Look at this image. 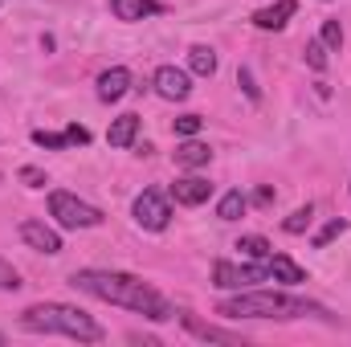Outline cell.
I'll return each instance as SVG.
<instances>
[{
	"instance_id": "cell-31",
	"label": "cell",
	"mask_w": 351,
	"mask_h": 347,
	"mask_svg": "<svg viewBox=\"0 0 351 347\" xmlns=\"http://www.w3.org/2000/svg\"><path fill=\"white\" fill-rule=\"evenodd\" d=\"M0 344H4V335H0Z\"/></svg>"
},
{
	"instance_id": "cell-18",
	"label": "cell",
	"mask_w": 351,
	"mask_h": 347,
	"mask_svg": "<svg viewBox=\"0 0 351 347\" xmlns=\"http://www.w3.org/2000/svg\"><path fill=\"white\" fill-rule=\"evenodd\" d=\"M245 208H250V200L233 188V192H225L221 196V204H217V217L221 221H237V217H245Z\"/></svg>"
},
{
	"instance_id": "cell-24",
	"label": "cell",
	"mask_w": 351,
	"mask_h": 347,
	"mask_svg": "<svg viewBox=\"0 0 351 347\" xmlns=\"http://www.w3.org/2000/svg\"><path fill=\"white\" fill-rule=\"evenodd\" d=\"M33 143H37V147H49V152H62V147H70L66 131H62V135H53V131H33Z\"/></svg>"
},
{
	"instance_id": "cell-13",
	"label": "cell",
	"mask_w": 351,
	"mask_h": 347,
	"mask_svg": "<svg viewBox=\"0 0 351 347\" xmlns=\"http://www.w3.org/2000/svg\"><path fill=\"white\" fill-rule=\"evenodd\" d=\"M294 12H298V0H278V4L254 12V25H258V29H286V21H290Z\"/></svg>"
},
{
	"instance_id": "cell-21",
	"label": "cell",
	"mask_w": 351,
	"mask_h": 347,
	"mask_svg": "<svg viewBox=\"0 0 351 347\" xmlns=\"http://www.w3.org/2000/svg\"><path fill=\"white\" fill-rule=\"evenodd\" d=\"M343 229H348V221H343V217H335V221H327V225H323V229L315 233V250H323V246H331V241H335V237H339Z\"/></svg>"
},
{
	"instance_id": "cell-11",
	"label": "cell",
	"mask_w": 351,
	"mask_h": 347,
	"mask_svg": "<svg viewBox=\"0 0 351 347\" xmlns=\"http://www.w3.org/2000/svg\"><path fill=\"white\" fill-rule=\"evenodd\" d=\"M265 270H269V282H282V286L306 282V270H302L298 261H290L286 254H269V258H265Z\"/></svg>"
},
{
	"instance_id": "cell-30",
	"label": "cell",
	"mask_w": 351,
	"mask_h": 347,
	"mask_svg": "<svg viewBox=\"0 0 351 347\" xmlns=\"http://www.w3.org/2000/svg\"><path fill=\"white\" fill-rule=\"evenodd\" d=\"M258 204H274V188H258V196H254Z\"/></svg>"
},
{
	"instance_id": "cell-14",
	"label": "cell",
	"mask_w": 351,
	"mask_h": 347,
	"mask_svg": "<svg viewBox=\"0 0 351 347\" xmlns=\"http://www.w3.org/2000/svg\"><path fill=\"white\" fill-rule=\"evenodd\" d=\"M106 4H110V12H114L119 21H143V16L164 12L160 0H106Z\"/></svg>"
},
{
	"instance_id": "cell-22",
	"label": "cell",
	"mask_w": 351,
	"mask_h": 347,
	"mask_svg": "<svg viewBox=\"0 0 351 347\" xmlns=\"http://www.w3.org/2000/svg\"><path fill=\"white\" fill-rule=\"evenodd\" d=\"M319 41L339 53V49H343V25H339V21H323V37H319Z\"/></svg>"
},
{
	"instance_id": "cell-2",
	"label": "cell",
	"mask_w": 351,
	"mask_h": 347,
	"mask_svg": "<svg viewBox=\"0 0 351 347\" xmlns=\"http://www.w3.org/2000/svg\"><path fill=\"white\" fill-rule=\"evenodd\" d=\"M217 311L225 319H306V315H323L327 319V307L294 298V294H274V290H237Z\"/></svg>"
},
{
	"instance_id": "cell-20",
	"label": "cell",
	"mask_w": 351,
	"mask_h": 347,
	"mask_svg": "<svg viewBox=\"0 0 351 347\" xmlns=\"http://www.w3.org/2000/svg\"><path fill=\"white\" fill-rule=\"evenodd\" d=\"M311 217H315L311 204H306V208H294V213L282 221V229H286V233H306V229H311Z\"/></svg>"
},
{
	"instance_id": "cell-23",
	"label": "cell",
	"mask_w": 351,
	"mask_h": 347,
	"mask_svg": "<svg viewBox=\"0 0 351 347\" xmlns=\"http://www.w3.org/2000/svg\"><path fill=\"white\" fill-rule=\"evenodd\" d=\"M306 66L319 70V74L327 70V45L323 41H306Z\"/></svg>"
},
{
	"instance_id": "cell-25",
	"label": "cell",
	"mask_w": 351,
	"mask_h": 347,
	"mask_svg": "<svg viewBox=\"0 0 351 347\" xmlns=\"http://www.w3.org/2000/svg\"><path fill=\"white\" fill-rule=\"evenodd\" d=\"M0 290H21V274L0 258Z\"/></svg>"
},
{
	"instance_id": "cell-17",
	"label": "cell",
	"mask_w": 351,
	"mask_h": 347,
	"mask_svg": "<svg viewBox=\"0 0 351 347\" xmlns=\"http://www.w3.org/2000/svg\"><path fill=\"white\" fill-rule=\"evenodd\" d=\"M188 66H192V74L213 78V74H217V53H213L208 45H192V49H188Z\"/></svg>"
},
{
	"instance_id": "cell-1",
	"label": "cell",
	"mask_w": 351,
	"mask_h": 347,
	"mask_svg": "<svg viewBox=\"0 0 351 347\" xmlns=\"http://www.w3.org/2000/svg\"><path fill=\"white\" fill-rule=\"evenodd\" d=\"M70 286L82 290V294H90V298L127 307V311H135V315H143V319H156V323L176 319L172 302H168L156 286H147L143 278H135V274H119V270H74V274H70Z\"/></svg>"
},
{
	"instance_id": "cell-28",
	"label": "cell",
	"mask_w": 351,
	"mask_h": 347,
	"mask_svg": "<svg viewBox=\"0 0 351 347\" xmlns=\"http://www.w3.org/2000/svg\"><path fill=\"white\" fill-rule=\"evenodd\" d=\"M21 180H25L29 188H45V172H41V168H21Z\"/></svg>"
},
{
	"instance_id": "cell-3",
	"label": "cell",
	"mask_w": 351,
	"mask_h": 347,
	"mask_svg": "<svg viewBox=\"0 0 351 347\" xmlns=\"http://www.w3.org/2000/svg\"><path fill=\"white\" fill-rule=\"evenodd\" d=\"M21 327L25 331H41V335H66V339H78V344H102L106 331L90 319L86 311L78 307H66V302H37L21 315Z\"/></svg>"
},
{
	"instance_id": "cell-7",
	"label": "cell",
	"mask_w": 351,
	"mask_h": 347,
	"mask_svg": "<svg viewBox=\"0 0 351 347\" xmlns=\"http://www.w3.org/2000/svg\"><path fill=\"white\" fill-rule=\"evenodd\" d=\"M21 241H25L29 250H37V254H62V237H58V229H49L45 221H25V225H21Z\"/></svg>"
},
{
	"instance_id": "cell-4",
	"label": "cell",
	"mask_w": 351,
	"mask_h": 347,
	"mask_svg": "<svg viewBox=\"0 0 351 347\" xmlns=\"http://www.w3.org/2000/svg\"><path fill=\"white\" fill-rule=\"evenodd\" d=\"M49 217L62 229H94V225H102V213L86 200H78L74 192H53L49 196Z\"/></svg>"
},
{
	"instance_id": "cell-12",
	"label": "cell",
	"mask_w": 351,
	"mask_h": 347,
	"mask_svg": "<svg viewBox=\"0 0 351 347\" xmlns=\"http://www.w3.org/2000/svg\"><path fill=\"white\" fill-rule=\"evenodd\" d=\"M127 90H131V70L114 66V70L98 74V98H102V102H119Z\"/></svg>"
},
{
	"instance_id": "cell-26",
	"label": "cell",
	"mask_w": 351,
	"mask_h": 347,
	"mask_svg": "<svg viewBox=\"0 0 351 347\" xmlns=\"http://www.w3.org/2000/svg\"><path fill=\"white\" fill-rule=\"evenodd\" d=\"M200 123H204L200 115H180V119H176V135H196Z\"/></svg>"
},
{
	"instance_id": "cell-6",
	"label": "cell",
	"mask_w": 351,
	"mask_h": 347,
	"mask_svg": "<svg viewBox=\"0 0 351 347\" xmlns=\"http://www.w3.org/2000/svg\"><path fill=\"white\" fill-rule=\"evenodd\" d=\"M135 221H139L143 229L160 233V229H168V221H172V204H168L156 188H147V192L135 196Z\"/></svg>"
},
{
	"instance_id": "cell-27",
	"label": "cell",
	"mask_w": 351,
	"mask_h": 347,
	"mask_svg": "<svg viewBox=\"0 0 351 347\" xmlns=\"http://www.w3.org/2000/svg\"><path fill=\"white\" fill-rule=\"evenodd\" d=\"M66 139H70V143H78V147H86L90 131H86V127H78V123H70V127H66Z\"/></svg>"
},
{
	"instance_id": "cell-15",
	"label": "cell",
	"mask_w": 351,
	"mask_h": 347,
	"mask_svg": "<svg viewBox=\"0 0 351 347\" xmlns=\"http://www.w3.org/2000/svg\"><path fill=\"white\" fill-rule=\"evenodd\" d=\"M135 135H139V115H119L110 123V131H106V143L110 147H131Z\"/></svg>"
},
{
	"instance_id": "cell-19",
	"label": "cell",
	"mask_w": 351,
	"mask_h": 347,
	"mask_svg": "<svg viewBox=\"0 0 351 347\" xmlns=\"http://www.w3.org/2000/svg\"><path fill=\"white\" fill-rule=\"evenodd\" d=\"M237 250H241V258H250V261H265L274 250H269V241L265 237H258V233H250V237H241L237 241Z\"/></svg>"
},
{
	"instance_id": "cell-8",
	"label": "cell",
	"mask_w": 351,
	"mask_h": 347,
	"mask_svg": "<svg viewBox=\"0 0 351 347\" xmlns=\"http://www.w3.org/2000/svg\"><path fill=\"white\" fill-rule=\"evenodd\" d=\"M180 323H184L196 339H204V344L241 347V335H237V331H225V327H217V323H204V319H196V315H188V311H180Z\"/></svg>"
},
{
	"instance_id": "cell-16",
	"label": "cell",
	"mask_w": 351,
	"mask_h": 347,
	"mask_svg": "<svg viewBox=\"0 0 351 347\" xmlns=\"http://www.w3.org/2000/svg\"><path fill=\"white\" fill-rule=\"evenodd\" d=\"M208 160H213L208 143H200V139H192V135H188V143L176 147V164H180V168H204Z\"/></svg>"
},
{
	"instance_id": "cell-29",
	"label": "cell",
	"mask_w": 351,
	"mask_h": 347,
	"mask_svg": "<svg viewBox=\"0 0 351 347\" xmlns=\"http://www.w3.org/2000/svg\"><path fill=\"white\" fill-rule=\"evenodd\" d=\"M237 82H241V86H245V94H250V98H254V102H258V98H262V90L254 86V74H250V70H237Z\"/></svg>"
},
{
	"instance_id": "cell-9",
	"label": "cell",
	"mask_w": 351,
	"mask_h": 347,
	"mask_svg": "<svg viewBox=\"0 0 351 347\" xmlns=\"http://www.w3.org/2000/svg\"><path fill=\"white\" fill-rule=\"evenodd\" d=\"M172 196H176V204H204L208 196H213V184L204 180V176H184V180H176L172 184Z\"/></svg>"
},
{
	"instance_id": "cell-5",
	"label": "cell",
	"mask_w": 351,
	"mask_h": 347,
	"mask_svg": "<svg viewBox=\"0 0 351 347\" xmlns=\"http://www.w3.org/2000/svg\"><path fill=\"white\" fill-rule=\"evenodd\" d=\"M258 282H269V270L262 265H233V261H217L213 265V286L221 290H250Z\"/></svg>"
},
{
	"instance_id": "cell-10",
	"label": "cell",
	"mask_w": 351,
	"mask_h": 347,
	"mask_svg": "<svg viewBox=\"0 0 351 347\" xmlns=\"http://www.w3.org/2000/svg\"><path fill=\"white\" fill-rule=\"evenodd\" d=\"M156 90H160L164 98H176V102H180V98L192 94V78H188L184 70H176V66H160V70H156Z\"/></svg>"
}]
</instances>
